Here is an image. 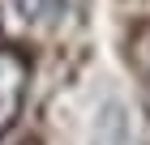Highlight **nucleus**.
I'll return each instance as SVG.
<instances>
[{
	"mask_svg": "<svg viewBox=\"0 0 150 145\" xmlns=\"http://www.w3.org/2000/svg\"><path fill=\"white\" fill-rule=\"evenodd\" d=\"M86 145H133V120H129V107L125 98H103L99 111L90 120V137Z\"/></svg>",
	"mask_w": 150,
	"mask_h": 145,
	"instance_id": "f257e3e1",
	"label": "nucleus"
},
{
	"mask_svg": "<svg viewBox=\"0 0 150 145\" xmlns=\"http://www.w3.org/2000/svg\"><path fill=\"white\" fill-rule=\"evenodd\" d=\"M22 81H26L22 64L13 56H0V128H9L22 107Z\"/></svg>",
	"mask_w": 150,
	"mask_h": 145,
	"instance_id": "f03ea898",
	"label": "nucleus"
},
{
	"mask_svg": "<svg viewBox=\"0 0 150 145\" xmlns=\"http://www.w3.org/2000/svg\"><path fill=\"white\" fill-rule=\"evenodd\" d=\"M17 9L30 26H56L64 13V0H17Z\"/></svg>",
	"mask_w": 150,
	"mask_h": 145,
	"instance_id": "7ed1b4c3",
	"label": "nucleus"
}]
</instances>
